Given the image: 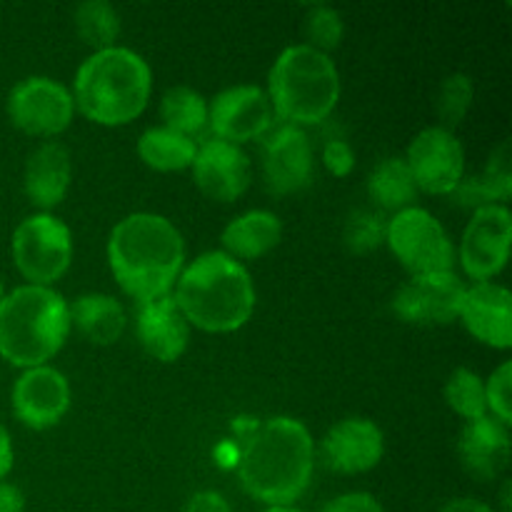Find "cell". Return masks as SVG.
I'll return each instance as SVG.
<instances>
[{
	"mask_svg": "<svg viewBox=\"0 0 512 512\" xmlns=\"http://www.w3.org/2000/svg\"><path fill=\"white\" fill-rule=\"evenodd\" d=\"M475 88L473 80L463 73H453L443 80L438 90V98H435V113L440 118V128L453 130L455 125L463 123V118L468 115V110L473 108Z\"/></svg>",
	"mask_w": 512,
	"mask_h": 512,
	"instance_id": "f546056e",
	"label": "cell"
},
{
	"mask_svg": "<svg viewBox=\"0 0 512 512\" xmlns=\"http://www.w3.org/2000/svg\"><path fill=\"white\" fill-rule=\"evenodd\" d=\"M198 143L185 135L173 133L163 128H148L138 140V155L148 168L160 170V173H178L193 165Z\"/></svg>",
	"mask_w": 512,
	"mask_h": 512,
	"instance_id": "484cf974",
	"label": "cell"
},
{
	"mask_svg": "<svg viewBox=\"0 0 512 512\" xmlns=\"http://www.w3.org/2000/svg\"><path fill=\"white\" fill-rule=\"evenodd\" d=\"M185 512H233L228 498L220 495L218 490H200L185 505Z\"/></svg>",
	"mask_w": 512,
	"mask_h": 512,
	"instance_id": "d590c367",
	"label": "cell"
},
{
	"mask_svg": "<svg viewBox=\"0 0 512 512\" xmlns=\"http://www.w3.org/2000/svg\"><path fill=\"white\" fill-rule=\"evenodd\" d=\"M208 110V100L198 90L188 88V85H175L160 100L163 128L185 135L190 140H195L208 128Z\"/></svg>",
	"mask_w": 512,
	"mask_h": 512,
	"instance_id": "4316f807",
	"label": "cell"
},
{
	"mask_svg": "<svg viewBox=\"0 0 512 512\" xmlns=\"http://www.w3.org/2000/svg\"><path fill=\"white\" fill-rule=\"evenodd\" d=\"M108 265L135 303L168 295L185 268L183 235L163 215L133 213L110 233Z\"/></svg>",
	"mask_w": 512,
	"mask_h": 512,
	"instance_id": "6da1fadb",
	"label": "cell"
},
{
	"mask_svg": "<svg viewBox=\"0 0 512 512\" xmlns=\"http://www.w3.org/2000/svg\"><path fill=\"white\" fill-rule=\"evenodd\" d=\"M273 113L288 125H315L328 118L340 98V75L333 58L310 45H290L268 75Z\"/></svg>",
	"mask_w": 512,
	"mask_h": 512,
	"instance_id": "8992f818",
	"label": "cell"
},
{
	"mask_svg": "<svg viewBox=\"0 0 512 512\" xmlns=\"http://www.w3.org/2000/svg\"><path fill=\"white\" fill-rule=\"evenodd\" d=\"M208 128L225 143L243 145L265 138L273 128V105L268 93L258 85H233L208 103Z\"/></svg>",
	"mask_w": 512,
	"mask_h": 512,
	"instance_id": "8fae6325",
	"label": "cell"
},
{
	"mask_svg": "<svg viewBox=\"0 0 512 512\" xmlns=\"http://www.w3.org/2000/svg\"><path fill=\"white\" fill-rule=\"evenodd\" d=\"M190 168L200 193L215 203H233L250 188V160L240 145L205 140Z\"/></svg>",
	"mask_w": 512,
	"mask_h": 512,
	"instance_id": "2e32d148",
	"label": "cell"
},
{
	"mask_svg": "<svg viewBox=\"0 0 512 512\" xmlns=\"http://www.w3.org/2000/svg\"><path fill=\"white\" fill-rule=\"evenodd\" d=\"M473 338L490 348L508 350L512 345V298L510 290L498 283H475L465 290L458 315Z\"/></svg>",
	"mask_w": 512,
	"mask_h": 512,
	"instance_id": "d6986e66",
	"label": "cell"
},
{
	"mask_svg": "<svg viewBox=\"0 0 512 512\" xmlns=\"http://www.w3.org/2000/svg\"><path fill=\"white\" fill-rule=\"evenodd\" d=\"M283 238V223L270 210H248L225 225L220 243L233 260H258L273 253Z\"/></svg>",
	"mask_w": 512,
	"mask_h": 512,
	"instance_id": "7402d4cb",
	"label": "cell"
},
{
	"mask_svg": "<svg viewBox=\"0 0 512 512\" xmlns=\"http://www.w3.org/2000/svg\"><path fill=\"white\" fill-rule=\"evenodd\" d=\"M440 512H495L488 503L483 500H473V498H458L450 500Z\"/></svg>",
	"mask_w": 512,
	"mask_h": 512,
	"instance_id": "f35d334b",
	"label": "cell"
},
{
	"mask_svg": "<svg viewBox=\"0 0 512 512\" xmlns=\"http://www.w3.org/2000/svg\"><path fill=\"white\" fill-rule=\"evenodd\" d=\"M3 298H5V290H3V280H0V303H3Z\"/></svg>",
	"mask_w": 512,
	"mask_h": 512,
	"instance_id": "60d3db41",
	"label": "cell"
},
{
	"mask_svg": "<svg viewBox=\"0 0 512 512\" xmlns=\"http://www.w3.org/2000/svg\"><path fill=\"white\" fill-rule=\"evenodd\" d=\"M323 512H383V505L370 493H345L330 500Z\"/></svg>",
	"mask_w": 512,
	"mask_h": 512,
	"instance_id": "e575fe53",
	"label": "cell"
},
{
	"mask_svg": "<svg viewBox=\"0 0 512 512\" xmlns=\"http://www.w3.org/2000/svg\"><path fill=\"white\" fill-rule=\"evenodd\" d=\"M445 400H448L450 408L465 418L478 420L483 415H488V405H485V383L480 380L478 373L468 368H458L448 378L445 385Z\"/></svg>",
	"mask_w": 512,
	"mask_h": 512,
	"instance_id": "f1b7e54d",
	"label": "cell"
},
{
	"mask_svg": "<svg viewBox=\"0 0 512 512\" xmlns=\"http://www.w3.org/2000/svg\"><path fill=\"white\" fill-rule=\"evenodd\" d=\"M8 118L20 133L55 138L73 123L75 100L63 83L45 75H30L13 85L8 95Z\"/></svg>",
	"mask_w": 512,
	"mask_h": 512,
	"instance_id": "9c48e42d",
	"label": "cell"
},
{
	"mask_svg": "<svg viewBox=\"0 0 512 512\" xmlns=\"http://www.w3.org/2000/svg\"><path fill=\"white\" fill-rule=\"evenodd\" d=\"M10 405L25 428L48 430L68 413L70 385L65 375L50 365L23 370L10 393Z\"/></svg>",
	"mask_w": 512,
	"mask_h": 512,
	"instance_id": "9a60e30c",
	"label": "cell"
},
{
	"mask_svg": "<svg viewBox=\"0 0 512 512\" xmlns=\"http://www.w3.org/2000/svg\"><path fill=\"white\" fill-rule=\"evenodd\" d=\"M323 460L330 470L343 475H360L383 460L385 438L368 418H345L325 433Z\"/></svg>",
	"mask_w": 512,
	"mask_h": 512,
	"instance_id": "e0dca14e",
	"label": "cell"
},
{
	"mask_svg": "<svg viewBox=\"0 0 512 512\" xmlns=\"http://www.w3.org/2000/svg\"><path fill=\"white\" fill-rule=\"evenodd\" d=\"M10 470H13V440H10L8 430L0 423V483H3Z\"/></svg>",
	"mask_w": 512,
	"mask_h": 512,
	"instance_id": "74e56055",
	"label": "cell"
},
{
	"mask_svg": "<svg viewBox=\"0 0 512 512\" xmlns=\"http://www.w3.org/2000/svg\"><path fill=\"white\" fill-rule=\"evenodd\" d=\"M153 93L150 65L130 48L98 50L75 73V108L98 125H125L148 108Z\"/></svg>",
	"mask_w": 512,
	"mask_h": 512,
	"instance_id": "277c9868",
	"label": "cell"
},
{
	"mask_svg": "<svg viewBox=\"0 0 512 512\" xmlns=\"http://www.w3.org/2000/svg\"><path fill=\"white\" fill-rule=\"evenodd\" d=\"M10 250L15 268L28 285L53 288L55 280L63 278L73 263V233L55 215H30L13 230Z\"/></svg>",
	"mask_w": 512,
	"mask_h": 512,
	"instance_id": "52a82bcc",
	"label": "cell"
},
{
	"mask_svg": "<svg viewBox=\"0 0 512 512\" xmlns=\"http://www.w3.org/2000/svg\"><path fill=\"white\" fill-rule=\"evenodd\" d=\"M73 180L70 153L58 140H45L28 155L23 173V188L30 203L43 213L53 210L65 200Z\"/></svg>",
	"mask_w": 512,
	"mask_h": 512,
	"instance_id": "44dd1931",
	"label": "cell"
},
{
	"mask_svg": "<svg viewBox=\"0 0 512 512\" xmlns=\"http://www.w3.org/2000/svg\"><path fill=\"white\" fill-rule=\"evenodd\" d=\"M315 448L308 428L293 418H273L245 443L238 478L245 493L268 508H290L313 480Z\"/></svg>",
	"mask_w": 512,
	"mask_h": 512,
	"instance_id": "7a4b0ae2",
	"label": "cell"
},
{
	"mask_svg": "<svg viewBox=\"0 0 512 512\" xmlns=\"http://www.w3.org/2000/svg\"><path fill=\"white\" fill-rule=\"evenodd\" d=\"M510 385H512V363L505 360L498 370L485 383V405L493 413L498 423L510 425L512 420V400H510Z\"/></svg>",
	"mask_w": 512,
	"mask_h": 512,
	"instance_id": "d6a6232c",
	"label": "cell"
},
{
	"mask_svg": "<svg viewBox=\"0 0 512 512\" xmlns=\"http://www.w3.org/2000/svg\"><path fill=\"white\" fill-rule=\"evenodd\" d=\"M303 33L305 40H308L305 45L328 55L330 50L338 48L340 40H343L345 35L343 15L335 8H330V5H310V8L305 10Z\"/></svg>",
	"mask_w": 512,
	"mask_h": 512,
	"instance_id": "4dcf8cb0",
	"label": "cell"
},
{
	"mask_svg": "<svg viewBox=\"0 0 512 512\" xmlns=\"http://www.w3.org/2000/svg\"><path fill=\"white\" fill-rule=\"evenodd\" d=\"M385 243L405 270L413 275L453 273L455 248L445 228L425 208H408L388 220Z\"/></svg>",
	"mask_w": 512,
	"mask_h": 512,
	"instance_id": "ba28073f",
	"label": "cell"
},
{
	"mask_svg": "<svg viewBox=\"0 0 512 512\" xmlns=\"http://www.w3.org/2000/svg\"><path fill=\"white\" fill-rule=\"evenodd\" d=\"M0 512H25V498L20 488L0 483Z\"/></svg>",
	"mask_w": 512,
	"mask_h": 512,
	"instance_id": "8d00e7d4",
	"label": "cell"
},
{
	"mask_svg": "<svg viewBox=\"0 0 512 512\" xmlns=\"http://www.w3.org/2000/svg\"><path fill=\"white\" fill-rule=\"evenodd\" d=\"M512 218L505 205H485L473 210L460 240V263L478 283L495 278L510 258Z\"/></svg>",
	"mask_w": 512,
	"mask_h": 512,
	"instance_id": "7c38bea8",
	"label": "cell"
},
{
	"mask_svg": "<svg viewBox=\"0 0 512 512\" xmlns=\"http://www.w3.org/2000/svg\"><path fill=\"white\" fill-rule=\"evenodd\" d=\"M70 328L78 330L88 343L113 345L128 328V315L120 300L105 293H85L68 305Z\"/></svg>",
	"mask_w": 512,
	"mask_h": 512,
	"instance_id": "603a6c76",
	"label": "cell"
},
{
	"mask_svg": "<svg viewBox=\"0 0 512 512\" xmlns=\"http://www.w3.org/2000/svg\"><path fill=\"white\" fill-rule=\"evenodd\" d=\"M465 283L455 273L413 275L393 300L400 320L413 325H448L458 320Z\"/></svg>",
	"mask_w": 512,
	"mask_h": 512,
	"instance_id": "5bb4252c",
	"label": "cell"
},
{
	"mask_svg": "<svg viewBox=\"0 0 512 512\" xmlns=\"http://www.w3.org/2000/svg\"><path fill=\"white\" fill-rule=\"evenodd\" d=\"M265 188L275 195H290L308 188L315 175V153L308 133L298 125H278L265 135L263 150Z\"/></svg>",
	"mask_w": 512,
	"mask_h": 512,
	"instance_id": "4fadbf2b",
	"label": "cell"
},
{
	"mask_svg": "<svg viewBox=\"0 0 512 512\" xmlns=\"http://www.w3.org/2000/svg\"><path fill=\"white\" fill-rule=\"evenodd\" d=\"M73 25L78 38L98 53V50L115 48L120 35V15L105 0H85L75 8Z\"/></svg>",
	"mask_w": 512,
	"mask_h": 512,
	"instance_id": "83f0119b",
	"label": "cell"
},
{
	"mask_svg": "<svg viewBox=\"0 0 512 512\" xmlns=\"http://www.w3.org/2000/svg\"><path fill=\"white\" fill-rule=\"evenodd\" d=\"M385 230H388V220H385L383 213H378V210H358V213L350 215L348 225H345V245L353 253L365 255L385 243Z\"/></svg>",
	"mask_w": 512,
	"mask_h": 512,
	"instance_id": "1f68e13d",
	"label": "cell"
},
{
	"mask_svg": "<svg viewBox=\"0 0 512 512\" xmlns=\"http://www.w3.org/2000/svg\"><path fill=\"white\" fill-rule=\"evenodd\" d=\"M323 163L338 178H345L355 168V153L345 140H330L323 150Z\"/></svg>",
	"mask_w": 512,
	"mask_h": 512,
	"instance_id": "836d02e7",
	"label": "cell"
},
{
	"mask_svg": "<svg viewBox=\"0 0 512 512\" xmlns=\"http://www.w3.org/2000/svg\"><path fill=\"white\" fill-rule=\"evenodd\" d=\"M70 313L63 295L43 285H20L0 303V358L15 368H40L63 348Z\"/></svg>",
	"mask_w": 512,
	"mask_h": 512,
	"instance_id": "5b68a950",
	"label": "cell"
},
{
	"mask_svg": "<svg viewBox=\"0 0 512 512\" xmlns=\"http://www.w3.org/2000/svg\"><path fill=\"white\" fill-rule=\"evenodd\" d=\"M458 455L463 468L480 483L503 475L510 460L508 425L498 423L493 415L465 423L458 440Z\"/></svg>",
	"mask_w": 512,
	"mask_h": 512,
	"instance_id": "ffe728a7",
	"label": "cell"
},
{
	"mask_svg": "<svg viewBox=\"0 0 512 512\" xmlns=\"http://www.w3.org/2000/svg\"><path fill=\"white\" fill-rule=\"evenodd\" d=\"M188 325L205 333H233L255 310V285L243 263L213 250L183 268L173 293Z\"/></svg>",
	"mask_w": 512,
	"mask_h": 512,
	"instance_id": "3957f363",
	"label": "cell"
},
{
	"mask_svg": "<svg viewBox=\"0 0 512 512\" xmlns=\"http://www.w3.org/2000/svg\"><path fill=\"white\" fill-rule=\"evenodd\" d=\"M410 173L420 193L453 195L465 178V150L453 130L440 125L420 130L405 155Z\"/></svg>",
	"mask_w": 512,
	"mask_h": 512,
	"instance_id": "30bf717a",
	"label": "cell"
},
{
	"mask_svg": "<svg viewBox=\"0 0 512 512\" xmlns=\"http://www.w3.org/2000/svg\"><path fill=\"white\" fill-rule=\"evenodd\" d=\"M263 512H303V510H298V508H293V505H290V508H265Z\"/></svg>",
	"mask_w": 512,
	"mask_h": 512,
	"instance_id": "ab89813d",
	"label": "cell"
},
{
	"mask_svg": "<svg viewBox=\"0 0 512 512\" xmlns=\"http://www.w3.org/2000/svg\"><path fill=\"white\" fill-rule=\"evenodd\" d=\"M135 335L145 353L160 363H175L188 350L190 325L173 293L135 303Z\"/></svg>",
	"mask_w": 512,
	"mask_h": 512,
	"instance_id": "ac0fdd59",
	"label": "cell"
},
{
	"mask_svg": "<svg viewBox=\"0 0 512 512\" xmlns=\"http://www.w3.org/2000/svg\"><path fill=\"white\" fill-rule=\"evenodd\" d=\"M368 195L378 213H403L415 208L420 190L405 158H385L370 170Z\"/></svg>",
	"mask_w": 512,
	"mask_h": 512,
	"instance_id": "d4e9b609",
	"label": "cell"
},
{
	"mask_svg": "<svg viewBox=\"0 0 512 512\" xmlns=\"http://www.w3.org/2000/svg\"><path fill=\"white\" fill-rule=\"evenodd\" d=\"M512 195V173H510V153L508 143L500 145L490 155L488 165L478 175H468L460 180L453 190L455 203L463 208H485V205H503Z\"/></svg>",
	"mask_w": 512,
	"mask_h": 512,
	"instance_id": "cb8c5ba5",
	"label": "cell"
}]
</instances>
